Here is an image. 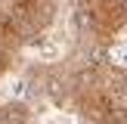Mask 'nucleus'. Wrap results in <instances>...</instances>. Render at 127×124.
<instances>
[{
	"mask_svg": "<svg viewBox=\"0 0 127 124\" xmlns=\"http://www.w3.org/2000/svg\"><path fill=\"white\" fill-rule=\"evenodd\" d=\"M74 25L87 40L109 43L127 25V12L118 0H78L74 6Z\"/></svg>",
	"mask_w": 127,
	"mask_h": 124,
	"instance_id": "1",
	"label": "nucleus"
},
{
	"mask_svg": "<svg viewBox=\"0 0 127 124\" xmlns=\"http://www.w3.org/2000/svg\"><path fill=\"white\" fill-rule=\"evenodd\" d=\"M71 105L87 124H127V112L121 105H115L105 93L93 90L81 81L78 74V87H74V96H71Z\"/></svg>",
	"mask_w": 127,
	"mask_h": 124,
	"instance_id": "2",
	"label": "nucleus"
},
{
	"mask_svg": "<svg viewBox=\"0 0 127 124\" xmlns=\"http://www.w3.org/2000/svg\"><path fill=\"white\" fill-rule=\"evenodd\" d=\"M81 81L93 90L105 93L115 105H121L127 112V68L112 65V62H96V65L81 71Z\"/></svg>",
	"mask_w": 127,
	"mask_h": 124,
	"instance_id": "3",
	"label": "nucleus"
},
{
	"mask_svg": "<svg viewBox=\"0 0 127 124\" xmlns=\"http://www.w3.org/2000/svg\"><path fill=\"white\" fill-rule=\"evenodd\" d=\"M0 124H31V112L22 102H3L0 105Z\"/></svg>",
	"mask_w": 127,
	"mask_h": 124,
	"instance_id": "4",
	"label": "nucleus"
}]
</instances>
